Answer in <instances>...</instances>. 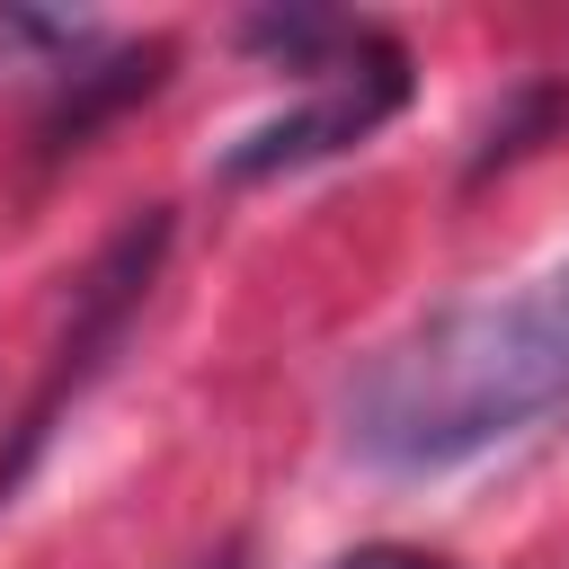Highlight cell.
Segmentation results:
<instances>
[{
  "label": "cell",
  "mask_w": 569,
  "mask_h": 569,
  "mask_svg": "<svg viewBox=\"0 0 569 569\" xmlns=\"http://www.w3.org/2000/svg\"><path fill=\"white\" fill-rule=\"evenodd\" d=\"M329 569H453L445 551H409V542H365V551H338Z\"/></svg>",
  "instance_id": "4"
},
{
  "label": "cell",
  "mask_w": 569,
  "mask_h": 569,
  "mask_svg": "<svg viewBox=\"0 0 569 569\" xmlns=\"http://www.w3.org/2000/svg\"><path fill=\"white\" fill-rule=\"evenodd\" d=\"M196 569H249V551H240V542H222V551H213V560H196Z\"/></svg>",
  "instance_id": "5"
},
{
  "label": "cell",
  "mask_w": 569,
  "mask_h": 569,
  "mask_svg": "<svg viewBox=\"0 0 569 569\" xmlns=\"http://www.w3.org/2000/svg\"><path fill=\"white\" fill-rule=\"evenodd\" d=\"M302 71H311V98L284 107V116H267V124H249V133L222 151V178H284V169L338 160V151H356L365 133H382V124L400 116V98H409V53H400L391 36H365V27H347V36H338L329 53H311Z\"/></svg>",
  "instance_id": "2"
},
{
  "label": "cell",
  "mask_w": 569,
  "mask_h": 569,
  "mask_svg": "<svg viewBox=\"0 0 569 569\" xmlns=\"http://www.w3.org/2000/svg\"><path fill=\"white\" fill-rule=\"evenodd\" d=\"M160 258H169V213L151 204V213H133V222L98 249V267L80 276L71 329H62V347H53L44 382H36V400H27V418H18V436H9V453H0V498L27 480V462L44 453V436L62 427V409H71V400L107 373V356L124 347V329H133V311H142V293H151Z\"/></svg>",
  "instance_id": "3"
},
{
  "label": "cell",
  "mask_w": 569,
  "mask_h": 569,
  "mask_svg": "<svg viewBox=\"0 0 569 569\" xmlns=\"http://www.w3.org/2000/svg\"><path fill=\"white\" fill-rule=\"evenodd\" d=\"M560 400H569V258L525 276L516 293L445 302L409 338H391L347 391V445L391 480H436L525 436Z\"/></svg>",
  "instance_id": "1"
}]
</instances>
